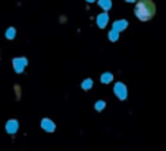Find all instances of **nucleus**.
Segmentation results:
<instances>
[{"instance_id":"1","label":"nucleus","mask_w":166,"mask_h":151,"mask_svg":"<svg viewBox=\"0 0 166 151\" xmlns=\"http://www.w3.org/2000/svg\"><path fill=\"white\" fill-rule=\"evenodd\" d=\"M134 12L140 21H150L156 13V6L153 0H138L134 8Z\"/></svg>"},{"instance_id":"8","label":"nucleus","mask_w":166,"mask_h":151,"mask_svg":"<svg viewBox=\"0 0 166 151\" xmlns=\"http://www.w3.org/2000/svg\"><path fill=\"white\" fill-rule=\"evenodd\" d=\"M112 79H113V75H112L110 72H106V73L102 75V82H103V84H109Z\"/></svg>"},{"instance_id":"11","label":"nucleus","mask_w":166,"mask_h":151,"mask_svg":"<svg viewBox=\"0 0 166 151\" xmlns=\"http://www.w3.org/2000/svg\"><path fill=\"white\" fill-rule=\"evenodd\" d=\"M91 85H93V81H91V79H85V81L82 82V90H90Z\"/></svg>"},{"instance_id":"9","label":"nucleus","mask_w":166,"mask_h":151,"mask_svg":"<svg viewBox=\"0 0 166 151\" xmlns=\"http://www.w3.org/2000/svg\"><path fill=\"white\" fill-rule=\"evenodd\" d=\"M99 5H100L103 9H106V10H109V9L112 8V3H110V0H100V2H99Z\"/></svg>"},{"instance_id":"4","label":"nucleus","mask_w":166,"mask_h":151,"mask_svg":"<svg viewBox=\"0 0 166 151\" xmlns=\"http://www.w3.org/2000/svg\"><path fill=\"white\" fill-rule=\"evenodd\" d=\"M41 128L47 132H53L55 131V123L50 120V119H43L41 120Z\"/></svg>"},{"instance_id":"6","label":"nucleus","mask_w":166,"mask_h":151,"mask_svg":"<svg viewBox=\"0 0 166 151\" xmlns=\"http://www.w3.org/2000/svg\"><path fill=\"white\" fill-rule=\"evenodd\" d=\"M107 21H109L107 13H106V12H104V13H100V15L97 16V25H99L100 28H104L106 24H107Z\"/></svg>"},{"instance_id":"2","label":"nucleus","mask_w":166,"mask_h":151,"mask_svg":"<svg viewBox=\"0 0 166 151\" xmlns=\"http://www.w3.org/2000/svg\"><path fill=\"white\" fill-rule=\"evenodd\" d=\"M25 66H27V59L25 57H16V59H13V68H15V71L18 73H21Z\"/></svg>"},{"instance_id":"14","label":"nucleus","mask_w":166,"mask_h":151,"mask_svg":"<svg viewBox=\"0 0 166 151\" xmlns=\"http://www.w3.org/2000/svg\"><path fill=\"white\" fill-rule=\"evenodd\" d=\"M87 2H88V3H93V2H96V0H87Z\"/></svg>"},{"instance_id":"3","label":"nucleus","mask_w":166,"mask_h":151,"mask_svg":"<svg viewBox=\"0 0 166 151\" xmlns=\"http://www.w3.org/2000/svg\"><path fill=\"white\" fill-rule=\"evenodd\" d=\"M115 94L119 97L121 100H125L127 98V87H125L122 82H118L115 85Z\"/></svg>"},{"instance_id":"10","label":"nucleus","mask_w":166,"mask_h":151,"mask_svg":"<svg viewBox=\"0 0 166 151\" xmlns=\"http://www.w3.org/2000/svg\"><path fill=\"white\" fill-rule=\"evenodd\" d=\"M15 34H16L15 28H9V30L6 31V38H9V40H13V38H15Z\"/></svg>"},{"instance_id":"15","label":"nucleus","mask_w":166,"mask_h":151,"mask_svg":"<svg viewBox=\"0 0 166 151\" xmlns=\"http://www.w3.org/2000/svg\"><path fill=\"white\" fill-rule=\"evenodd\" d=\"M127 2H128V3H132V2H135V0H127Z\"/></svg>"},{"instance_id":"13","label":"nucleus","mask_w":166,"mask_h":151,"mask_svg":"<svg viewBox=\"0 0 166 151\" xmlns=\"http://www.w3.org/2000/svg\"><path fill=\"white\" fill-rule=\"evenodd\" d=\"M104 106H106V103H104V101H102V100H100V101H97V103H96V110H99V112H100V110H103V109H104Z\"/></svg>"},{"instance_id":"7","label":"nucleus","mask_w":166,"mask_h":151,"mask_svg":"<svg viewBox=\"0 0 166 151\" xmlns=\"http://www.w3.org/2000/svg\"><path fill=\"white\" fill-rule=\"evenodd\" d=\"M127 28V21H116V22H115V25H113V30H116L118 32H119L121 30H125Z\"/></svg>"},{"instance_id":"5","label":"nucleus","mask_w":166,"mask_h":151,"mask_svg":"<svg viewBox=\"0 0 166 151\" xmlns=\"http://www.w3.org/2000/svg\"><path fill=\"white\" fill-rule=\"evenodd\" d=\"M18 122L15 120V119H10L8 123H6V131L9 132V134H15L16 131H18Z\"/></svg>"},{"instance_id":"12","label":"nucleus","mask_w":166,"mask_h":151,"mask_svg":"<svg viewBox=\"0 0 166 151\" xmlns=\"http://www.w3.org/2000/svg\"><path fill=\"white\" fill-rule=\"evenodd\" d=\"M109 37H110V40H112V41H116V40H118V37H119V32H118L116 30H112V31H110V34H109Z\"/></svg>"}]
</instances>
